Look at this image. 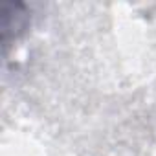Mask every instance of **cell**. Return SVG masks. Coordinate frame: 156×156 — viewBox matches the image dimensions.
I'll list each match as a JSON object with an SVG mask.
<instances>
[{
	"label": "cell",
	"instance_id": "cell-1",
	"mask_svg": "<svg viewBox=\"0 0 156 156\" xmlns=\"http://www.w3.org/2000/svg\"><path fill=\"white\" fill-rule=\"evenodd\" d=\"M28 24V11L24 4L19 2H6L2 6V41L8 46L9 39L19 37Z\"/></svg>",
	"mask_w": 156,
	"mask_h": 156
}]
</instances>
